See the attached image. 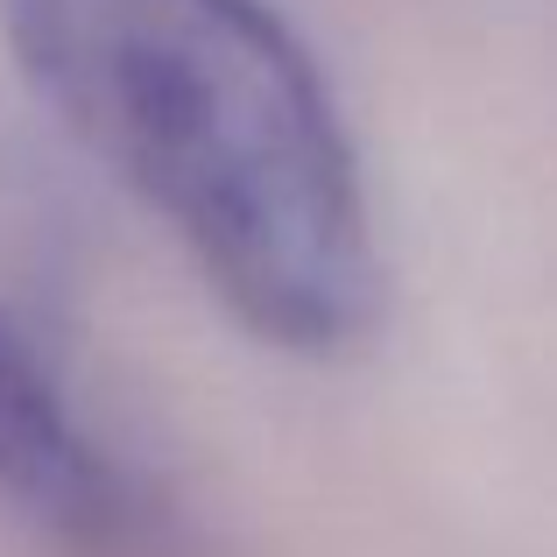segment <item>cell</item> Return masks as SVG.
<instances>
[{
    "mask_svg": "<svg viewBox=\"0 0 557 557\" xmlns=\"http://www.w3.org/2000/svg\"><path fill=\"white\" fill-rule=\"evenodd\" d=\"M0 36L247 332L289 354L368 339L381 255L354 141L261 0H0Z\"/></svg>",
    "mask_w": 557,
    "mask_h": 557,
    "instance_id": "6da1fadb",
    "label": "cell"
},
{
    "mask_svg": "<svg viewBox=\"0 0 557 557\" xmlns=\"http://www.w3.org/2000/svg\"><path fill=\"white\" fill-rule=\"evenodd\" d=\"M0 502L78 557H170V508L78 409L64 360L0 297Z\"/></svg>",
    "mask_w": 557,
    "mask_h": 557,
    "instance_id": "7a4b0ae2",
    "label": "cell"
}]
</instances>
